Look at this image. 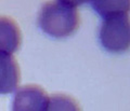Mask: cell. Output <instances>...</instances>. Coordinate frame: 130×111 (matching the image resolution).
Masks as SVG:
<instances>
[{
    "instance_id": "obj_1",
    "label": "cell",
    "mask_w": 130,
    "mask_h": 111,
    "mask_svg": "<svg viewBox=\"0 0 130 111\" xmlns=\"http://www.w3.org/2000/svg\"><path fill=\"white\" fill-rule=\"evenodd\" d=\"M74 1H50L41 7L38 16L40 28L54 38H64L78 29L80 16Z\"/></svg>"
},
{
    "instance_id": "obj_2",
    "label": "cell",
    "mask_w": 130,
    "mask_h": 111,
    "mask_svg": "<svg viewBox=\"0 0 130 111\" xmlns=\"http://www.w3.org/2000/svg\"><path fill=\"white\" fill-rule=\"evenodd\" d=\"M100 40L107 51L125 52L130 44V27L128 13H121L103 18L100 29Z\"/></svg>"
},
{
    "instance_id": "obj_3",
    "label": "cell",
    "mask_w": 130,
    "mask_h": 111,
    "mask_svg": "<svg viewBox=\"0 0 130 111\" xmlns=\"http://www.w3.org/2000/svg\"><path fill=\"white\" fill-rule=\"evenodd\" d=\"M49 96L46 91L35 84L20 87L13 100V111H46Z\"/></svg>"
},
{
    "instance_id": "obj_4",
    "label": "cell",
    "mask_w": 130,
    "mask_h": 111,
    "mask_svg": "<svg viewBox=\"0 0 130 111\" xmlns=\"http://www.w3.org/2000/svg\"><path fill=\"white\" fill-rule=\"evenodd\" d=\"M22 43L21 29L13 18L0 16V52L13 54L20 49Z\"/></svg>"
},
{
    "instance_id": "obj_5",
    "label": "cell",
    "mask_w": 130,
    "mask_h": 111,
    "mask_svg": "<svg viewBox=\"0 0 130 111\" xmlns=\"http://www.w3.org/2000/svg\"><path fill=\"white\" fill-rule=\"evenodd\" d=\"M20 66L15 57L0 52V94H10L20 82Z\"/></svg>"
},
{
    "instance_id": "obj_6",
    "label": "cell",
    "mask_w": 130,
    "mask_h": 111,
    "mask_svg": "<svg viewBox=\"0 0 130 111\" xmlns=\"http://www.w3.org/2000/svg\"><path fill=\"white\" fill-rule=\"evenodd\" d=\"M129 1H93L92 6L94 10L99 13L102 18L108 16L128 13L129 12Z\"/></svg>"
},
{
    "instance_id": "obj_7",
    "label": "cell",
    "mask_w": 130,
    "mask_h": 111,
    "mask_svg": "<svg viewBox=\"0 0 130 111\" xmlns=\"http://www.w3.org/2000/svg\"><path fill=\"white\" fill-rule=\"evenodd\" d=\"M46 111H81L74 98L65 94H54L49 97Z\"/></svg>"
}]
</instances>
